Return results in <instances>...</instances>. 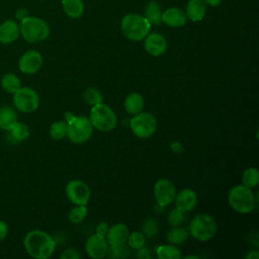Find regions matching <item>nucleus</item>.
<instances>
[{
    "label": "nucleus",
    "instance_id": "72a5a7b5",
    "mask_svg": "<svg viewBox=\"0 0 259 259\" xmlns=\"http://www.w3.org/2000/svg\"><path fill=\"white\" fill-rule=\"evenodd\" d=\"M142 230H143V234L146 238H153L157 233H158V230H159V227H158V223L152 219V218H149L147 219L144 224H143V227H142Z\"/></svg>",
    "mask_w": 259,
    "mask_h": 259
},
{
    "label": "nucleus",
    "instance_id": "20e7f679",
    "mask_svg": "<svg viewBox=\"0 0 259 259\" xmlns=\"http://www.w3.org/2000/svg\"><path fill=\"white\" fill-rule=\"evenodd\" d=\"M89 119L93 128L104 133L113 131L117 124V117L113 109L102 102L92 105L89 113Z\"/></svg>",
    "mask_w": 259,
    "mask_h": 259
},
{
    "label": "nucleus",
    "instance_id": "58836bf2",
    "mask_svg": "<svg viewBox=\"0 0 259 259\" xmlns=\"http://www.w3.org/2000/svg\"><path fill=\"white\" fill-rule=\"evenodd\" d=\"M27 16H28V12H27V10L25 8H20L16 12V18H18L20 20H22L23 18H25Z\"/></svg>",
    "mask_w": 259,
    "mask_h": 259
},
{
    "label": "nucleus",
    "instance_id": "ddd939ff",
    "mask_svg": "<svg viewBox=\"0 0 259 259\" xmlns=\"http://www.w3.org/2000/svg\"><path fill=\"white\" fill-rule=\"evenodd\" d=\"M107 249L108 243L106 239L96 233L91 235L85 244V251L87 255L93 259H101L105 257Z\"/></svg>",
    "mask_w": 259,
    "mask_h": 259
},
{
    "label": "nucleus",
    "instance_id": "a211bd4d",
    "mask_svg": "<svg viewBox=\"0 0 259 259\" xmlns=\"http://www.w3.org/2000/svg\"><path fill=\"white\" fill-rule=\"evenodd\" d=\"M19 26L14 20H6L0 24V42L8 45L15 41L19 36Z\"/></svg>",
    "mask_w": 259,
    "mask_h": 259
},
{
    "label": "nucleus",
    "instance_id": "c9c22d12",
    "mask_svg": "<svg viewBox=\"0 0 259 259\" xmlns=\"http://www.w3.org/2000/svg\"><path fill=\"white\" fill-rule=\"evenodd\" d=\"M81 255L79 254V252L73 248L65 250L61 255V259H79Z\"/></svg>",
    "mask_w": 259,
    "mask_h": 259
},
{
    "label": "nucleus",
    "instance_id": "5701e85b",
    "mask_svg": "<svg viewBox=\"0 0 259 259\" xmlns=\"http://www.w3.org/2000/svg\"><path fill=\"white\" fill-rule=\"evenodd\" d=\"M17 120V113L9 105L0 107V128L6 130Z\"/></svg>",
    "mask_w": 259,
    "mask_h": 259
},
{
    "label": "nucleus",
    "instance_id": "cd10ccee",
    "mask_svg": "<svg viewBox=\"0 0 259 259\" xmlns=\"http://www.w3.org/2000/svg\"><path fill=\"white\" fill-rule=\"evenodd\" d=\"M242 184L249 187L254 188L259 183V171L256 167L247 168L242 174Z\"/></svg>",
    "mask_w": 259,
    "mask_h": 259
},
{
    "label": "nucleus",
    "instance_id": "423d86ee",
    "mask_svg": "<svg viewBox=\"0 0 259 259\" xmlns=\"http://www.w3.org/2000/svg\"><path fill=\"white\" fill-rule=\"evenodd\" d=\"M218 230L215 220L207 213L196 214L189 224V233L197 241H208Z\"/></svg>",
    "mask_w": 259,
    "mask_h": 259
},
{
    "label": "nucleus",
    "instance_id": "f704fd0d",
    "mask_svg": "<svg viewBox=\"0 0 259 259\" xmlns=\"http://www.w3.org/2000/svg\"><path fill=\"white\" fill-rule=\"evenodd\" d=\"M185 220V215H184V211L175 207L173 208L169 215H168V223L172 226V227H176V226H180Z\"/></svg>",
    "mask_w": 259,
    "mask_h": 259
},
{
    "label": "nucleus",
    "instance_id": "37998d69",
    "mask_svg": "<svg viewBox=\"0 0 259 259\" xmlns=\"http://www.w3.org/2000/svg\"><path fill=\"white\" fill-rule=\"evenodd\" d=\"M184 258H185V259H188V258H193V259H197L198 257H197V256H194V255H187V256H185Z\"/></svg>",
    "mask_w": 259,
    "mask_h": 259
},
{
    "label": "nucleus",
    "instance_id": "b1692460",
    "mask_svg": "<svg viewBox=\"0 0 259 259\" xmlns=\"http://www.w3.org/2000/svg\"><path fill=\"white\" fill-rule=\"evenodd\" d=\"M166 238L167 241L173 245H181L187 240L188 232L185 228L176 226L168 231Z\"/></svg>",
    "mask_w": 259,
    "mask_h": 259
},
{
    "label": "nucleus",
    "instance_id": "4be33fe9",
    "mask_svg": "<svg viewBox=\"0 0 259 259\" xmlns=\"http://www.w3.org/2000/svg\"><path fill=\"white\" fill-rule=\"evenodd\" d=\"M66 14L71 18H78L83 14L84 5L82 0H62Z\"/></svg>",
    "mask_w": 259,
    "mask_h": 259
},
{
    "label": "nucleus",
    "instance_id": "2f4dec72",
    "mask_svg": "<svg viewBox=\"0 0 259 259\" xmlns=\"http://www.w3.org/2000/svg\"><path fill=\"white\" fill-rule=\"evenodd\" d=\"M83 98H84L85 102H86L87 104H89V105H94V104L100 103V102H102V100H103L102 95H101V93L99 92V90H97L96 88H93V87L87 88V89L84 91Z\"/></svg>",
    "mask_w": 259,
    "mask_h": 259
},
{
    "label": "nucleus",
    "instance_id": "7c9ffc66",
    "mask_svg": "<svg viewBox=\"0 0 259 259\" xmlns=\"http://www.w3.org/2000/svg\"><path fill=\"white\" fill-rule=\"evenodd\" d=\"M87 211L86 205H76L69 212V221L73 224H79L84 221L87 215Z\"/></svg>",
    "mask_w": 259,
    "mask_h": 259
},
{
    "label": "nucleus",
    "instance_id": "4c0bfd02",
    "mask_svg": "<svg viewBox=\"0 0 259 259\" xmlns=\"http://www.w3.org/2000/svg\"><path fill=\"white\" fill-rule=\"evenodd\" d=\"M8 234V227H7V224L0 220V240H3Z\"/></svg>",
    "mask_w": 259,
    "mask_h": 259
},
{
    "label": "nucleus",
    "instance_id": "6ab92c4d",
    "mask_svg": "<svg viewBox=\"0 0 259 259\" xmlns=\"http://www.w3.org/2000/svg\"><path fill=\"white\" fill-rule=\"evenodd\" d=\"M123 106L126 113L134 116L143 111L145 106V98L140 93H137V92L130 93L124 99Z\"/></svg>",
    "mask_w": 259,
    "mask_h": 259
},
{
    "label": "nucleus",
    "instance_id": "0eeeda50",
    "mask_svg": "<svg viewBox=\"0 0 259 259\" xmlns=\"http://www.w3.org/2000/svg\"><path fill=\"white\" fill-rule=\"evenodd\" d=\"M68 122L69 140L75 144H82L88 141L93 133V125L86 116H73Z\"/></svg>",
    "mask_w": 259,
    "mask_h": 259
},
{
    "label": "nucleus",
    "instance_id": "7ed1b4c3",
    "mask_svg": "<svg viewBox=\"0 0 259 259\" xmlns=\"http://www.w3.org/2000/svg\"><path fill=\"white\" fill-rule=\"evenodd\" d=\"M228 201L230 206L239 213H249L255 208V195L252 188L243 184L232 187L228 194Z\"/></svg>",
    "mask_w": 259,
    "mask_h": 259
},
{
    "label": "nucleus",
    "instance_id": "f8f14e48",
    "mask_svg": "<svg viewBox=\"0 0 259 259\" xmlns=\"http://www.w3.org/2000/svg\"><path fill=\"white\" fill-rule=\"evenodd\" d=\"M42 65V57L37 51L25 52L18 61V69L20 72L26 75H32L36 73Z\"/></svg>",
    "mask_w": 259,
    "mask_h": 259
},
{
    "label": "nucleus",
    "instance_id": "f03ea898",
    "mask_svg": "<svg viewBox=\"0 0 259 259\" xmlns=\"http://www.w3.org/2000/svg\"><path fill=\"white\" fill-rule=\"evenodd\" d=\"M120 27L126 38L138 41L144 39L149 34L151 24L145 16L136 13H128L121 19Z\"/></svg>",
    "mask_w": 259,
    "mask_h": 259
},
{
    "label": "nucleus",
    "instance_id": "9d476101",
    "mask_svg": "<svg viewBox=\"0 0 259 259\" xmlns=\"http://www.w3.org/2000/svg\"><path fill=\"white\" fill-rule=\"evenodd\" d=\"M67 198L76 205H86L89 201L91 190L89 186L81 180H71L66 185Z\"/></svg>",
    "mask_w": 259,
    "mask_h": 259
},
{
    "label": "nucleus",
    "instance_id": "1a4fd4ad",
    "mask_svg": "<svg viewBox=\"0 0 259 259\" xmlns=\"http://www.w3.org/2000/svg\"><path fill=\"white\" fill-rule=\"evenodd\" d=\"M13 104L21 112L29 113L37 109L39 97L35 90L29 87H20L13 93Z\"/></svg>",
    "mask_w": 259,
    "mask_h": 259
},
{
    "label": "nucleus",
    "instance_id": "a878e982",
    "mask_svg": "<svg viewBox=\"0 0 259 259\" xmlns=\"http://www.w3.org/2000/svg\"><path fill=\"white\" fill-rule=\"evenodd\" d=\"M145 14V17L148 19L150 24L158 25L162 22V10L160 5L155 1H152L148 4Z\"/></svg>",
    "mask_w": 259,
    "mask_h": 259
},
{
    "label": "nucleus",
    "instance_id": "4468645a",
    "mask_svg": "<svg viewBox=\"0 0 259 259\" xmlns=\"http://www.w3.org/2000/svg\"><path fill=\"white\" fill-rule=\"evenodd\" d=\"M145 38L144 47L148 54L153 57H159L165 54L167 50V40L162 34L153 32L148 34Z\"/></svg>",
    "mask_w": 259,
    "mask_h": 259
},
{
    "label": "nucleus",
    "instance_id": "6e6552de",
    "mask_svg": "<svg viewBox=\"0 0 259 259\" xmlns=\"http://www.w3.org/2000/svg\"><path fill=\"white\" fill-rule=\"evenodd\" d=\"M157 119L150 112H140L130 120V127L133 134L139 139L151 138L157 130Z\"/></svg>",
    "mask_w": 259,
    "mask_h": 259
},
{
    "label": "nucleus",
    "instance_id": "a19ab883",
    "mask_svg": "<svg viewBox=\"0 0 259 259\" xmlns=\"http://www.w3.org/2000/svg\"><path fill=\"white\" fill-rule=\"evenodd\" d=\"M246 259H258L259 258V253L257 251H250L246 256H245Z\"/></svg>",
    "mask_w": 259,
    "mask_h": 259
},
{
    "label": "nucleus",
    "instance_id": "f257e3e1",
    "mask_svg": "<svg viewBox=\"0 0 259 259\" xmlns=\"http://www.w3.org/2000/svg\"><path fill=\"white\" fill-rule=\"evenodd\" d=\"M26 252L34 259H47L55 251L56 242L51 235L40 230L28 232L23 240Z\"/></svg>",
    "mask_w": 259,
    "mask_h": 259
},
{
    "label": "nucleus",
    "instance_id": "473e14b6",
    "mask_svg": "<svg viewBox=\"0 0 259 259\" xmlns=\"http://www.w3.org/2000/svg\"><path fill=\"white\" fill-rule=\"evenodd\" d=\"M126 243H127L130 248L138 250V249L144 247V245L146 243V237L144 236L143 233L133 232L128 235Z\"/></svg>",
    "mask_w": 259,
    "mask_h": 259
},
{
    "label": "nucleus",
    "instance_id": "f3484780",
    "mask_svg": "<svg viewBox=\"0 0 259 259\" xmlns=\"http://www.w3.org/2000/svg\"><path fill=\"white\" fill-rule=\"evenodd\" d=\"M185 12L177 7H171L162 13V21L170 27H181L186 23Z\"/></svg>",
    "mask_w": 259,
    "mask_h": 259
},
{
    "label": "nucleus",
    "instance_id": "ea45409f",
    "mask_svg": "<svg viewBox=\"0 0 259 259\" xmlns=\"http://www.w3.org/2000/svg\"><path fill=\"white\" fill-rule=\"evenodd\" d=\"M137 251H138V252H137V256H138L139 258H148V257H149L148 249H147V248L142 247V248L138 249Z\"/></svg>",
    "mask_w": 259,
    "mask_h": 259
},
{
    "label": "nucleus",
    "instance_id": "aec40b11",
    "mask_svg": "<svg viewBox=\"0 0 259 259\" xmlns=\"http://www.w3.org/2000/svg\"><path fill=\"white\" fill-rule=\"evenodd\" d=\"M5 131L7 132V138L11 143L22 142L26 140L29 136V127L26 124L17 120Z\"/></svg>",
    "mask_w": 259,
    "mask_h": 259
},
{
    "label": "nucleus",
    "instance_id": "bb28decb",
    "mask_svg": "<svg viewBox=\"0 0 259 259\" xmlns=\"http://www.w3.org/2000/svg\"><path fill=\"white\" fill-rule=\"evenodd\" d=\"M1 87L8 93H15L21 87V82L15 74L7 73L1 79Z\"/></svg>",
    "mask_w": 259,
    "mask_h": 259
},
{
    "label": "nucleus",
    "instance_id": "2eb2a0df",
    "mask_svg": "<svg viewBox=\"0 0 259 259\" xmlns=\"http://www.w3.org/2000/svg\"><path fill=\"white\" fill-rule=\"evenodd\" d=\"M175 206L184 212L191 211L197 203L196 192L190 188H185L176 193L174 198Z\"/></svg>",
    "mask_w": 259,
    "mask_h": 259
},
{
    "label": "nucleus",
    "instance_id": "412c9836",
    "mask_svg": "<svg viewBox=\"0 0 259 259\" xmlns=\"http://www.w3.org/2000/svg\"><path fill=\"white\" fill-rule=\"evenodd\" d=\"M206 11V4L203 0H189L186 5V17L192 21H200Z\"/></svg>",
    "mask_w": 259,
    "mask_h": 259
},
{
    "label": "nucleus",
    "instance_id": "c85d7f7f",
    "mask_svg": "<svg viewBox=\"0 0 259 259\" xmlns=\"http://www.w3.org/2000/svg\"><path fill=\"white\" fill-rule=\"evenodd\" d=\"M68 134V122L66 120H58L51 124L50 136L53 140H63Z\"/></svg>",
    "mask_w": 259,
    "mask_h": 259
},
{
    "label": "nucleus",
    "instance_id": "9b49d317",
    "mask_svg": "<svg viewBox=\"0 0 259 259\" xmlns=\"http://www.w3.org/2000/svg\"><path fill=\"white\" fill-rule=\"evenodd\" d=\"M176 195V188L174 184L166 179L161 178L157 180L154 185V196L161 206H167L174 201Z\"/></svg>",
    "mask_w": 259,
    "mask_h": 259
},
{
    "label": "nucleus",
    "instance_id": "39448f33",
    "mask_svg": "<svg viewBox=\"0 0 259 259\" xmlns=\"http://www.w3.org/2000/svg\"><path fill=\"white\" fill-rule=\"evenodd\" d=\"M19 31L26 41L39 42L49 36L50 27L45 20L27 16L21 20Z\"/></svg>",
    "mask_w": 259,
    "mask_h": 259
},
{
    "label": "nucleus",
    "instance_id": "dca6fc26",
    "mask_svg": "<svg viewBox=\"0 0 259 259\" xmlns=\"http://www.w3.org/2000/svg\"><path fill=\"white\" fill-rule=\"evenodd\" d=\"M128 235H130V231L127 227L124 224L118 223L108 228V231L105 237H106L108 246H115V245H121L126 243Z\"/></svg>",
    "mask_w": 259,
    "mask_h": 259
},
{
    "label": "nucleus",
    "instance_id": "79ce46f5",
    "mask_svg": "<svg viewBox=\"0 0 259 259\" xmlns=\"http://www.w3.org/2000/svg\"><path fill=\"white\" fill-rule=\"evenodd\" d=\"M204 1V3L205 4H207V5H210V6H217V5H219L220 3H221V1L222 0H203Z\"/></svg>",
    "mask_w": 259,
    "mask_h": 259
},
{
    "label": "nucleus",
    "instance_id": "e433bc0d",
    "mask_svg": "<svg viewBox=\"0 0 259 259\" xmlns=\"http://www.w3.org/2000/svg\"><path fill=\"white\" fill-rule=\"evenodd\" d=\"M108 225H107V223H105V222H102V223H99L98 225H97V227H96V234L97 235H99V236H101V237H104L105 238V236H106V234H107V231H108Z\"/></svg>",
    "mask_w": 259,
    "mask_h": 259
},
{
    "label": "nucleus",
    "instance_id": "c756f323",
    "mask_svg": "<svg viewBox=\"0 0 259 259\" xmlns=\"http://www.w3.org/2000/svg\"><path fill=\"white\" fill-rule=\"evenodd\" d=\"M131 255L130 247L125 246L124 244L115 245V246H108L106 256L109 258H126Z\"/></svg>",
    "mask_w": 259,
    "mask_h": 259
},
{
    "label": "nucleus",
    "instance_id": "393cba45",
    "mask_svg": "<svg viewBox=\"0 0 259 259\" xmlns=\"http://www.w3.org/2000/svg\"><path fill=\"white\" fill-rule=\"evenodd\" d=\"M156 254L159 259H180L182 257L181 251L173 244L159 246L156 249Z\"/></svg>",
    "mask_w": 259,
    "mask_h": 259
}]
</instances>
